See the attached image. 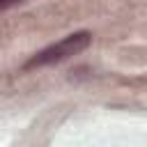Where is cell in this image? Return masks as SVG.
<instances>
[{
	"label": "cell",
	"mask_w": 147,
	"mask_h": 147,
	"mask_svg": "<svg viewBox=\"0 0 147 147\" xmlns=\"http://www.w3.org/2000/svg\"><path fill=\"white\" fill-rule=\"evenodd\" d=\"M92 41V34L87 30H80V32H74V34H67L64 39L46 46L44 51H39L37 55H32L28 62H25V69H34V67H46V64H55V62H62V60H69L71 55H78L80 51H85Z\"/></svg>",
	"instance_id": "obj_1"
},
{
	"label": "cell",
	"mask_w": 147,
	"mask_h": 147,
	"mask_svg": "<svg viewBox=\"0 0 147 147\" xmlns=\"http://www.w3.org/2000/svg\"><path fill=\"white\" fill-rule=\"evenodd\" d=\"M21 2H25V0H0V11H7V9H11Z\"/></svg>",
	"instance_id": "obj_2"
}]
</instances>
